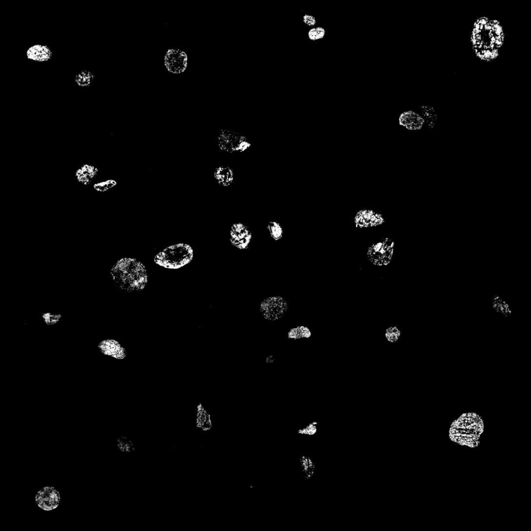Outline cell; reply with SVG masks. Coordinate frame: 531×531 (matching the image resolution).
Segmentation results:
<instances>
[{
	"label": "cell",
	"mask_w": 531,
	"mask_h": 531,
	"mask_svg": "<svg viewBox=\"0 0 531 531\" xmlns=\"http://www.w3.org/2000/svg\"><path fill=\"white\" fill-rule=\"evenodd\" d=\"M504 41L503 28L499 21L486 17L476 20L470 42L473 52L479 60L487 62L495 60L499 56Z\"/></svg>",
	"instance_id": "obj_1"
},
{
	"label": "cell",
	"mask_w": 531,
	"mask_h": 531,
	"mask_svg": "<svg viewBox=\"0 0 531 531\" xmlns=\"http://www.w3.org/2000/svg\"><path fill=\"white\" fill-rule=\"evenodd\" d=\"M111 274L116 286L128 292L139 291L147 284L145 267L135 259L124 258L118 261L114 265Z\"/></svg>",
	"instance_id": "obj_2"
},
{
	"label": "cell",
	"mask_w": 531,
	"mask_h": 531,
	"mask_svg": "<svg viewBox=\"0 0 531 531\" xmlns=\"http://www.w3.org/2000/svg\"><path fill=\"white\" fill-rule=\"evenodd\" d=\"M193 258L192 247L182 244L164 249L155 256V262L165 268L178 269L190 263Z\"/></svg>",
	"instance_id": "obj_3"
},
{
	"label": "cell",
	"mask_w": 531,
	"mask_h": 531,
	"mask_svg": "<svg viewBox=\"0 0 531 531\" xmlns=\"http://www.w3.org/2000/svg\"><path fill=\"white\" fill-rule=\"evenodd\" d=\"M394 247V240L389 237L383 238L368 246L367 259L373 265L386 266L392 261Z\"/></svg>",
	"instance_id": "obj_4"
},
{
	"label": "cell",
	"mask_w": 531,
	"mask_h": 531,
	"mask_svg": "<svg viewBox=\"0 0 531 531\" xmlns=\"http://www.w3.org/2000/svg\"><path fill=\"white\" fill-rule=\"evenodd\" d=\"M218 145L221 150L229 153H242L251 145L245 136L226 129L221 130Z\"/></svg>",
	"instance_id": "obj_5"
},
{
	"label": "cell",
	"mask_w": 531,
	"mask_h": 531,
	"mask_svg": "<svg viewBox=\"0 0 531 531\" xmlns=\"http://www.w3.org/2000/svg\"><path fill=\"white\" fill-rule=\"evenodd\" d=\"M287 302L280 296H271L262 302L260 311L266 320L277 321L283 318L288 310Z\"/></svg>",
	"instance_id": "obj_6"
},
{
	"label": "cell",
	"mask_w": 531,
	"mask_h": 531,
	"mask_svg": "<svg viewBox=\"0 0 531 531\" xmlns=\"http://www.w3.org/2000/svg\"><path fill=\"white\" fill-rule=\"evenodd\" d=\"M252 235L247 226L242 223L232 224L229 240L231 245L241 250L246 249L251 242Z\"/></svg>",
	"instance_id": "obj_7"
},
{
	"label": "cell",
	"mask_w": 531,
	"mask_h": 531,
	"mask_svg": "<svg viewBox=\"0 0 531 531\" xmlns=\"http://www.w3.org/2000/svg\"><path fill=\"white\" fill-rule=\"evenodd\" d=\"M387 220L383 214L371 209H363L356 213L354 223L356 228H371L383 225Z\"/></svg>",
	"instance_id": "obj_8"
},
{
	"label": "cell",
	"mask_w": 531,
	"mask_h": 531,
	"mask_svg": "<svg viewBox=\"0 0 531 531\" xmlns=\"http://www.w3.org/2000/svg\"><path fill=\"white\" fill-rule=\"evenodd\" d=\"M61 496L59 492L53 487H46L41 489L36 496V502L40 508L44 511H52L60 504Z\"/></svg>",
	"instance_id": "obj_9"
},
{
	"label": "cell",
	"mask_w": 531,
	"mask_h": 531,
	"mask_svg": "<svg viewBox=\"0 0 531 531\" xmlns=\"http://www.w3.org/2000/svg\"><path fill=\"white\" fill-rule=\"evenodd\" d=\"M98 350L103 354L109 355L119 360L125 358L126 351L121 344L114 339H106L100 343Z\"/></svg>",
	"instance_id": "obj_10"
},
{
	"label": "cell",
	"mask_w": 531,
	"mask_h": 531,
	"mask_svg": "<svg viewBox=\"0 0 531 531\" xmlns=\"http://www.w3.org/2000/svg\"><path fill=\"white\" fill-rule=\"evenodd\" d=\"M425 123L421 115L412 111L403 112L399 118L400 125L410 130L421 129Z\"/></svg>",
	"instance_id": "obj_11"
},
{
	"label": "cell",
	"mask_w": 531,
	"mask_h": 531,
	"mask_svg": "<svg viewBox=\"0 0 531 531\" xmlns=\"http://www.w3.org/2000/svg\"><path fill=\"white\" fill-rule=\"evenodd\" d=\"M26 54L28 59L37 62L47 61L51 60L53 56L51 48L47 45L41 44L30 47L27 50Z\"/></svg>",
	"instance_id": "obj_12"
},
{
	"label": "cell",
	"mask_w": 531,
	"mask_h": 531,
	"mask_svg": "<svg viewBox=\"0 0 531 531\" xmlns=\"http://www.w3.org/2000/svg\"><path fill=\"white\" fill-rule=\"evenodd\" d=\"M214 177L221 186L228 187L234 181L235 174L231 168L228 166L222 165L216 168L214 172Z\"/></svg>",
	"instance_id": "obj_13"
},
{
	"label": "cell",
	"mask_w": 531,
	"mask_h": 531,
	"mask_svg": "<svg viewBox=\"0 0 531 531\" xmlns=\"http://www.w3.org/2000/svg\"><path fill=\"white\" fill-rule=\"evenodd\" d=\"M98 172V169L94 166L85 164L77 171L76 176L81 184L89 185L96 179Z\"/></svg>",
	"instance_id": "obj_14"
},
{
	"label": "cell",
	"mask_w": 531,
	"mask_h": 531,
	"mask_svg": "<svg viewBox=\"0 0 531 531\" xmlns=\"http://www.w3.org/2000/svg\"><path fill=\"white\" fill-rule=\"evenodd\" d=\"M299 465L303 477L306 480L310 479L313 476L316 464L310 456L303 455L299 460Z\"/></svg>",
	"instance_id": "obj_15"
},
{
	"label": "cell",
	"mask_w": 531,
	"mask_h": 531,
	"mask_svg": "<svg viewBox=\"0 0 531 531\" xmlns=\"http://www.w3.org/2000/svg\"><path fill=\"white\" fill-rule=\"evenodd\" d=\"M196 425L198 428L204 431L210 430L212 428V423L210 415L206 412L201 404L198 406Z\"/></svg>",
	"instance_id": "obj_16"
},
{
	"label": "cell",
	"mask_w": 531,
	"mask_h": 531,
	"mask_svg": "<svg viewBox=\"0 0 531 531\" xmlns=\"http://www.w3.org/2000/svg\"><path fill=\"white\" fill-rule=\"evenodd\" d=\"M492 306L495 311L504 317H510L512 313L509 305L499 295L494 296L492 300Z\"/></svg>",
	"instance_id": "obj_17"
},
{
	"label": "cell",
	"mask_w": 531,
	"mask_h": 531,
	"mask_svg": "<svg viewBox=\"0 0 531 531\" xmlns=\"http://www.w3.org/2000/svg\"><path fill=\"white\" fill-rule=\"evenodd\" d=\"M95 78V74L90 71L84 70L78 72L75 77L74 81L79 87L89 86Z\"/></svg>",
	"instance_id": "obj_18"
},
{
	"label": "cell",
	"mask_w": 531,
	"mask_h": 531,
	"mask_svg": "<svg viewBox=\"0 0 531 531\" xmlns=\"http://www.w3.org/2000/svg\"><path fill=\"white\" fill-rule=\"evenodd\" d=\"M312 336L311 330L306 326H298L290 329L287 333L290 339L298 340L302 338H310Z\"/></svg>",
	"instance_id": "obj_19"
},
{
	"label": "cell",
	"mask_w": 531,
	"mask_h": 531,
	"mask_svg": "<svg viewBox=\"0 0 531 531\" xmlns=\"http://www.w3.org/2000/svg\"><path fill=\"white\" fill-rule=\"evenodd\" d=\"M421 111L425 122H426L430 128H433L435 125L437 116L436 112L433 107L430 106H422L421 107Z\"/></svg>",
	"instance_id": "obj_20"
},
{
	"label": "cell",
	"mask_w": 531,
	"mask_h": 531,
	"mask_svg": "<svg viewBox=\"0 0 531 531\" xmlns=\"http://www.w3.org/2000/svg\"><path fill=\"white\" fill-rule=\"evenodd\" d=\"M267 228L272 238L279 240L283 236L284 230L280 224L276 221H271L268 224Z\"/></svg>",
	"instance_id": "obj_21"
},
{
	"label": "cell",
	"mask_w": 531,
	"mask_h": 531,
	"mask_svg": "<svg viewBox=\"0 0 531 531\" xmlns=\"http://www.w3.org/2000/svg\"><path fill=\"white\" fill-rule=\"evenodd\" d=\"M401 336V330L396 326L388 327L385 331V337L390 343H395L399 340Z\"/></svg>",
	"instance_id": "obj_22"
},
{
	"label": "cell",
	"mask_w": 531,
	"mask_h": 531,
	"mask_svg": "<svg viewBox=\"0 0 531 531\" xmlns=\"http://www.w3.org/2000/svg\"><path fill=\"white\" fill-rule=\"evenodd\" d=\"M41 317L46 326H53L60 322L62 318V314L45 312L41 314Z\"/></svg>",
	"instance_id": "obj_23"
},
{
	"label": "cell",
	"mask_w": 531,
	"mask_h": 531,
	"mask_svg": "<svg viewBox=\"0 0 531 531\" xmlns=\"http://www.w3.org/2000/svg\"><path fill=\"white\" fill-rule=\"evenodd\" d=\"M117 442L119 449L122 451L130 452L135 450L134 444L126 437L118 438Z\"/></svg>",
	"instance_id": "obj_24"
},
{
	"label": "cell",
	"mask_w": 531,
	"mask_h": 531,
	"mask_svg": "<svg viewBox=\"0 0 531 531\" xmlns=\"http://www.w3.org/2000/svg\"><path fill=\"white\" fill-rule=\"evenodd\" d=\"M318 431V422H313L308 426L303 428L297 431L298 434L307 436H313Z\"/></svg>",
	"instance_id": "obj_25"
},
{
	"label": "cell",
	"mask_w": 531,
	"mask_h": 531,
	"mask_svg": "<svg viewBox=\"0 0 531 531\" xmlns=\"http://www.w3.org/2000/svg\"><path fill=\"white\" fill-rule=\"evenodd\" d=\"M117 184V182L114 180H108L97 183L94 185V188L100 192H103Z\"/></svg>",
	"instance_id": "obj_26"
},
{
	"label": "cell",
	"mask_w": 531,
	"mask_h": 531,
	"mask_svg": "<svg viewBox=\"0 0 531 531\" xmlns=\"http://www.w3.org/2000/svg\"><path fill=\"white\" fill-rule=\"evenodd\" d=\"M326 31L322 27H318L311 29L309 32L308 36L310 40L316 41L323 39L325 37Z\"/></svg>",
	"instance_id": "obj_27"
},
{
	"label": "cell",
	"mask_w": 531,
	"mask_h": 531,
	"mask_svg": "<svg viewBox=\"0 0 531 531\" xmlns=\"http://www.w3.org/2000/svg\"><path fill=\"white\" fill-rule=\"evenodd\" d=\"M303 21L305 23L310 27L315 26V24L317 23L316 20H315L314 16L307 14L303 16Z\"/></svg>",
	"instance_id": "obj_28"
},
{
	"label": "cell",
	"mask_w": 531,
	"mask_h": 531,
	"mask_svg": "<svg viewBox=\"0 0 531 531\" xmlns=\"http://www.w3.org/2000/svg\"><path fill=\"white\" fill-rule=\"evenodd\" d=\"M275 361V356L273 354H269L266 357L265 362L267 364L273 363Z\"/></svg>",
	"instance_id": "obj_29"
},
{
	"label": "cell",
	"mask_w": 531,
	"mask_h": 531,
	"mask_svg": "<svg viewBox=\"0 0 531 531\" xmlns=\"http://www.w3.org/2000/svg\"><path fill=\"white\" fill-rule=\"evenodd\" d=\"M180 54H181V53H180ZM181 56H182V57H184V56H186V55H185V54L184 53H182L181 54Z\"/></svg>",
	"instance_id": "obj_30"
}]
</instances>
